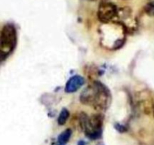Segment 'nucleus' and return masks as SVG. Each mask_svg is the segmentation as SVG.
<instances>
[{
    "mask_svg": "<svg viewBox=\"0 0 154 145\" xmlns=\"http://www.w3.org/2000/svg\"><path fill=\"white\" fill-rule=\"evenodd\" d=\"M80 101L82 104L92 106L94 110L104 111L110 105V91L103 83L94 81L81 93Z\"/></svg>",
    "mask_w": 154,
    "mask_h": 145,
    "instance_id": "1",
    "label": "nucleus"
},
{
    "mask_svg": "<svg viewBox=\"0 0 154 145\" xmlns=\"http://www.w3.org/2000/svg\"><path fill=\"white\" fill-rule=\"evenodd\" d=\"M103 116L101 114H93L88 116L85 113L79 115V124L88 138L97 140L101 136Z\"/></svg>",
    "mask_w": 154,
    "mask_h": 145,
    "instance_id": "2",
    "label": "nucleus"
},
{
    "mask_svg": "<svg viewBox=\"0 0 154 145\" xmlns=\"http://www.w3.org/2000/svg\"><path fill=\"white\" fill-rule=\"evenodd\" d=\"M17 42V33L15 26L11 23H5L0 34V50L9 55L14 50Z\"/></svg>",
    "mask_w": 154,
    "mask_h": 145,
    "instance_id": "3",
    "label": "nucleus"
},
{
    "mask_svg": "<svg viewBox=\"0 0 154 145\" xmlns=\"http://www.w3.org/2000/svg\"><path fill=\"white\" fill-rule=\"evenodd\" d=\"M118 9L115 5L110 2H103L100 5L97 17L103 23H108L111 20L117 18Z\"/></svg>",
    "mask_w": 154,
    "mask_h": 145,
    "instance_id": "4",
    "label": "nucleus"
},
{
    "mask_svg": "<svg viewBox=\"0 0 154 145\" xmlns=\"http://www.w3.org/2000/svg\"><path fill=\"white\" fill-rule=\"evenodd\" d=\"M85 80L80 76H74L67 81L65 86V91L67 93H73L83 85Z\"/></svg>",
    "mask_w": 154,
    "mask_h": 145,
    "instance_id": "5",
    "label": "nucleus"
},
{
    "mask_svg": "<svg viewBox=\"0 0 154 145\" xmlns=\"http://www.w3.org/2000/svg\"><path fill=\"white\" fill-rule=\"evenodd\" d=\"M71 134H72V131L70 129H66L58 136V138H57V140H58L59 143L60 144H64L66 142H68V140H69V137H70Z\"/></svg>",
    "mask_w": 154,
    "mask_h": 145,
    "instance_id": "6",
    "label": "nucleus"
},
{
    "mask_svg": "<svg viewBox=\"0 0 154 145\" xmlns=\"http://www.w3.org/2000/svg\"><path fill=\"white\" fill-rule=\"evenodd\" d=\"M69 116V111L66 110V108H63L61 111H60V114H59L58 119H57V122H58L59 125H64V124L66 122V121H67Z\"/></svg>",
    "mask_w": 154,
    "mask_h": 145,
    "instance_id": "7",
    "label": "nucleus"
},
{
    "mask_svg": "<svg viewBox=\"0 0 154 145\" xmlns=\"http://www.w3.org/2000/svg\"><path fill=\"white\" fill-rule=\"evenodd\" d=\"M143 11L147 15L154 17V1L148 2L143 8Z\"/></svg>",
    "mask_w": 154,
    "mask_h": 145,
    "instance_id": "8",
    "label": "nucleus"
},
{
    "mask_svg": "<svg viewBox=\"0 0 154 145\" xmlns=\"http://www.w3.org/2000/svg\"><path fill=\"white\" fill-rule=\"evenodd\" d=\"M115 128H116L119 132H124L125 131H126V128H125L123 125H119V124H116V125H115Z\"/></svg>",
    "mask_w": 154,
    "mask_h": 145,
    "instance_id": "9",
    "label": "nucleus"
},
{
    "mask_svg": "<svg viewBox=\"0 0 154 145\" xmlns=\"http://www.w3.org/2000/svg\"><path fill=\"white\" fill-rule=\"evenodd\" d=\"M152 112H153V115H154V104L153 106H152Z\"/></svg>",
    "mask_w": 154,
    "mask_h": 145,
    "instance_id": "10",
    "label": "nucleus"
}]
</instances>
